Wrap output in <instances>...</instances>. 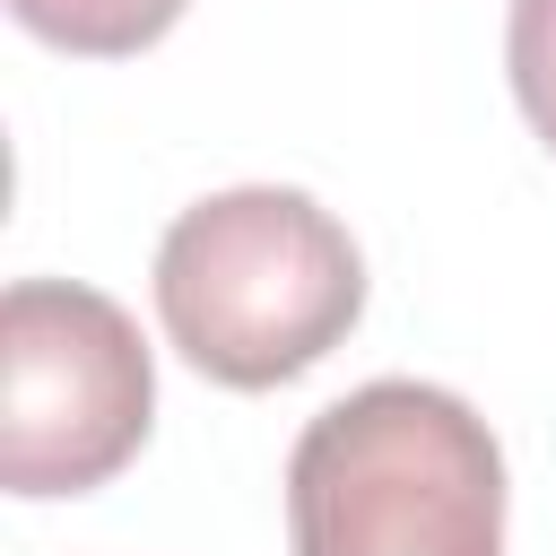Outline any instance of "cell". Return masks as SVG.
I'll use <instances>...</instances> for the list:
<instances>
[{
	"instance_id": "1",
	"label": "cell",
	"mask_w": 556,
	"mask_h": 556,
	"mask_svg": "<svg viewBox=\"0 0 556 556\" xmlns=\"http://www.w3.org/2000/svg\"><path fill=\"white\" fill-rule=\"evenodd\" d=\"M356 313L365 252L313 191H208L156 243V321L174 356L226 391H278L313 374L356 330Z\"/></svg>"
},
{
	"instance_id": "2",
	"label": "cell",
	"mask_w": 556,
	"mask_h": 556,
	"mask_svg": "<svg viewBox=\"0 0 556 556\" xmlns=\"http://www.w3.org/2000/svg\"><path fill=\"white\" fill-rule=\"evenodd\" d=\"M295 556H504V443L443 391L382 374L287 452Z\"/></svg>"
},
{
	"instance_id": "3",
	"label": "cell",
	"mask_w": 556,
	"mask_h": 556,
	"mask_svg": "<svg viewBox=\"0 0 556 556\" xmlns=\"http://www.w3.org/2000/svg\"><path fill=\"white\" fill-rule=\"evenodd\" d=\"M156 426V365L139 321L78 278H17L0 295V486L96 495Z\"/></svg>"
},
{
	"instance_id": "4",
	"label": "cell",
	"mask_w": 556,
	"mask_h": 556,
	"mask_svg": "<svg viewBox=\"0 0 556 556\" xmlns=\"http://www.w3.org/2000/svg\"><path fill=\"white\" fill-rule=\"evenodd\" d=\"M191 0H9V17L52 43V52H78V61H130L148 43H165L182 26Z\"/></svg>"
},
{
	"instance_id": "5",
	"label": "cell",
	"mask_w": 556,
	"mask_h": 556,
	"mask_svg": "<svg viewBox=\"0 0 556 556\" xmlns=\"http://www.w3.org/2000/svg\"><path fill=\"white\" fill-rule=\"evenodd\" d=\"M504 78H513L521 122L556 156V0H513V17H504Z\"/></svg>"
}]
</instances>
